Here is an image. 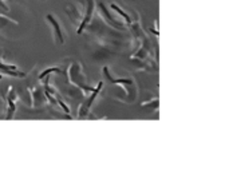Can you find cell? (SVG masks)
<instances>
[{
    "instance_id": "1",
    "label": "cell",
    "mask_w": 229,
    "mask_h": 174,
    "mask_svg": "<svg viewBox=\"0 0 229 174\" xmlns=\"http://www.w3.org/2000/svg\"><path fill=\"white\" fill-rule=\"evenodd\" d=\"M47 19L50 20V22H51V24L54 26V28H55V32H56V35H58L59 40H60V42H63V35H62V32H60V28H59L58 23L55 22V19H54V18H52V16H51V15H48V16H47Z\"/></svg>"
},
{
    "instance_id": "2",
    "label": "cell",
    "mask_w": 229,
    "mask_h": 174,
    "mask_svg": "<svg viewBox=\"0 0 229 174\" xmlns=\"http://www.w3.org/2000/svg\"><path fill=\"white\" fill-rule=\"evenodd\" d=\"M113 8H114V9H117V11L119 12L121 15L123 16L125 19H126V20H127V22H129V23H130V18H129V16H127V15H126V14H125V12H122V11H121V9H119V8H118V7H117V5H113Z\"/></svg>"
},
{
    "instance_id": "3",
    "label": "cell",
    "mask_w": 229,
    "mask_h": 174,
    "mask_svg": "<svg viewBox=\"0 0 229 174\" xmlns=\"http://www.w3.org/2000/svg\"><path fill=\"white\" fill-rule=\"evenodd\" d=\"M54 71H58V70H56V68H50V70H46V71H44V72H43L42 75H40V78H43V77H44V75H47V74H48V72H54Z\"/></svg>"
}]
</instances>
